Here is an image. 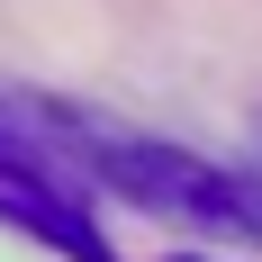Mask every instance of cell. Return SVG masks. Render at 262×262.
Returning a JSON list of instances; mask_svg holds the SVG:
<instances>
[{"label":"cell","mask_w":262,"mask_h":262,"mask_svg":"<svg viewBox=\"0 0 262 262\" xmlns=\"http://www.w3.org/2000/svg\"><path fill=\"white\" fill-rule=\"evenodd\" d=\"M0 217L27 226V235H46L54 253H73V262H108L100 226L81 217V190H63L54 163H36L27 145H9V118H0Z\"/></svg>","instance_id":"7a4b0ae2"},{"label":"cell","mask_w":262,"mask_h":262,"mask_svg":"<svg viewBox=\"0 0 262 262\" xmlns=\"http://www.w3.org/2000/svg\"><path fill=\"white\" fill-rule=\"evenodd\" d=\"M63 145L100 190H127L136 208L226 226V235H262V181H244V172H217V163L181 154V145H145V136H100V127H63Z\"/></svg>","instance_id":"6da1fadb"}]
</instances>
